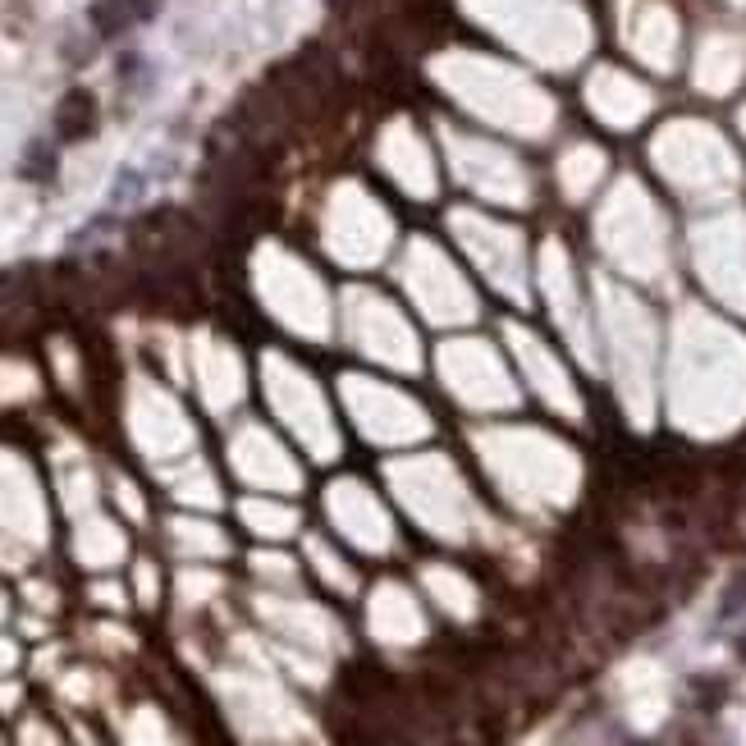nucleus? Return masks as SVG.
<instances>
[{"label": "nucleus", "mask_w": 746, "mask_h": 746, "mask_svg": "<svg viewBox=\"0 0 746 746\" xmlns=\"http://www.w3.org/2000/svg\"><path fill=\"white\" fill-rule=\"evenodd\" d=\"M33 161L23 165V174H33V179H46V174H51V161H46V147H33Z\"/></svg>", "instance_id": "nucleus-3"}, {"label": "nucleus", "mask_w": 746, "mask_h": 746, "mask_svg": "<svg viewBox=\"0 0 746 746\" xmlns=\"http://www.w3.org/2000/svg\"><path fill=\"white\" fill-rule=\"evenodd\" d=\"M92 23H97L101 37L124 33L133 23V0H97V5H92Z\"/></svg>", "instance_id": "nucleus-2"}, {"label": "nucleus", "mask_w": 746, "mask_h": 746, "mask_svg": "<svg viewBox=\"0 0 746 746\" xmlns=\"http://www.w3.org/2000/svg\"><path fill=\"white\" fill-rule=\"evenodd\" d=\"M55 129H60V138H65V142L87 138V133L97 129V101L87 97L83 87L65 92V101H60V110H55Z\"/></svg>", "instance_id": "nucleus-1"}]
</instances>
